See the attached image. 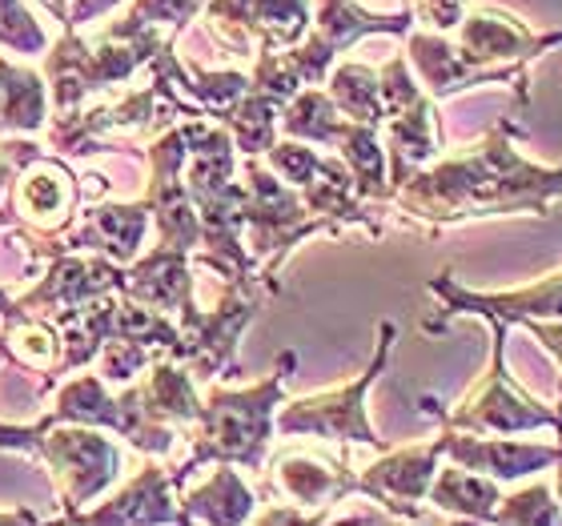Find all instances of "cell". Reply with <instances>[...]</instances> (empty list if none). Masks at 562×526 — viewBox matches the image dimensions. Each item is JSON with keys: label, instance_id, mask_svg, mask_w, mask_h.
<instances>
[{"label": "cell", "instance_id": "6da1fadb", "mask_svg": "<svg viewBox=\"0 0 562 526\" xmlns=\"http://www.w3.org/2000/svg\"><path fill=\"white\" fill-rule=\"evenodd\" d=\"M36 455L57 474L69 518L81 503H93L121 470V450L101 434V426H85V422H48L36 438Z\"/></svg>", "mask_w": 562, "mask_h": 526}, {"label": "cell", "instance_id": "7a4b0ae2", "mask_svg": "<svg viewBox=\"0 0 562 526\" xmlns=\"http://www.w3.org/2000/svg\"><path fill=\"white\" fill-rule=\"evenodd\" d=\"M12 177H16V186H12V210L33 225L41 242L57 237L72 222V210H77V189H81L77 177L60 161L45 157V153H36L33 161H24Z\"/></svg>", "mask_w": 562, "mask_h": 526}, {"label": "cell", "instance_id": "3957f363", "mask_svg": "<svg viewBox=\"0 0 562 526\" xmlns=\"http://www.w3.org/2000/svg\"><path fill=\"white\" fill-rule=\"evenodd\" d=\"M386 358V350H382ZM382 358L374 362V370L382 366ZM374 370L358 382V387L341 390L334 398H310L302 406H293L290 414H281V430H317V434H329V438H358V443H378L370 426H366V410H362V394L366 387L374 382Z\"/></svg>", "mask_w": 562, "mask_h": 526}, {"label": "cell", "instance_id": "277c9868", "mask_svg": "<svg viewBox=\"0 0 562 526\" xmlns=\"http://www.w3.org/2000/svg\"><path fill=\"white\" fill-rule=\"evenodd\" d=\"M169 486H173V479L157 462H149L109 506L72 518H81V523H173L177 511L173 499H169Z\"/></svg>", "mask_w": 562, "mask_h": 526}, {"label": "cell", "instance_id": "5b68a950", "mask_svg": "<svg viewBox=\"0 0 562 526\" xmlns=\"http://www.w3.org/2000/svg\"><path fill=\"white\" fill-rule=\"evenodd\" d=\"M48 121V85L33 69L0 57V137L4 133H41Z\"/></svg>", "mask_w": 562, "mask_h": 526}, {"label": "cell", "instance_id": "8992f818", "mask_svg": "<svg viewBox=\"0 0 562 526\" xmlns=\"http://www.w3.org/2000/svg\"><path fill=\"white\" fill-rule=\"evenodd\" d=\"M249 515V494L234 479V470L213 474L201 491L186 494V511L177 518H205V523H241Z\"/></svg>", "mask_w": 562, "mask_h": 526}, {"label": "cell", "instance_id": "52a82bcc", "mask_svg": "<svg viewBox=\"0 0 562 526\" xmlns=\"http://www.w3.org/2000/svg\"><path fill=\"white\" fill-rule=\"evenodd\" d=\"M0 45L12 53H45L48 33L33 21V12L24 0H0Z\"/></svg>", "mask_w": 562, "mask_h": 526}, {"label": "cell", "instance_id": "ba28073f", "mask_svg": "<svg viewBox=\"0 0 562 526\" xmlns=\"http://www.w3.org/2000/svg\"><path fill=\"white\" fill-rule=\"evenodd\" d=\"M97 354H101V366H97L101 378L117 382V387H130L133 378H137V370L149 366V346H140L133 338H109Z\"/></svg>", "mask_w": 562, "mask_h": 526}, {"label": "cell", "instance_id": "9c48e42d", "mask_svg": "<svg viewBox=\"0 0 562 526\" xmlns=\"http://www.w3.org/2000/svg\"><path fill=\"white\" fill-rule=\"evenodd\" d=\"M205 0H133L130 16L125 21L133 24H173V29H186V21L201 9Z\"/></svg>", "mask_w": 562, "mask_h": 526}, {"label": "cell", "instance_id": "30bf717a", "mask_svg": "<svg viewBox=\"0 0 562 526\" xmlns=\"http://www.w3.org/2000/svg\"><path fill=\"white\" fill-rule=\"evenodd\" d=\"M121 0H69V12H65V29H81V24L97 21L101 12H109Z\"/></svg>", "mask_w": 562, "mask_h": 526}, {"label": "cell", "instance_id": "8fae6325", "mask_svg": "<svg viewBox=\"0 0 562 526\" xmlns=\"http://www.w3.org/2000/svg\"><path fill=\"white\" fill-rule=\"evenodd\" d=\"M12 174H16V169H12V165H9V161H4V157H0V193H4V189H9Z\"/></svg>", "mask_w": 562, "mask_h": 526}, {"label": "cell", "instance_id": "7c38bea8", "mask_svg": "<svg viewBox=\"0 0 562 526\" xmlns=\"http://www.w3.org/2000/svg\"><path fill=\"white\" fill-rule=\"evenodd\" d=\"M0 354H4V350H0Z\"/></svg>", "mask_w": 562, "mask_h": 526}]
</instances>
